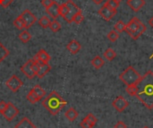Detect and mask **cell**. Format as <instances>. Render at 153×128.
Wrapping results in <instances>:
<instances>
[{
    "label": "cell",
    "mask_w": 153,
    "mask_h": 128,
    "mask_svg": "<svg viewBox=\"0 0 153 128\" xmlns=\"http://www.w3.org/2000/svg\"><path fill=\"white\" fill-rule=\"evenodd\" d=\"M50 30L53 32H57L58 31H60L61 29V24L59 23V22H57L56 20H54L53 22H51L50 25H49Z\"/></svg>",
    "instance_id": "31"
},
{
    "label": "cell",
    "mask_w": 153,
    "mask_h": 128,
    "mask_svg": "<svg viewBox=\"0 0 153 128\" xmlns=\"http://www.w3.org/2000/svg\"><path fill=\"white\" fill-rule=\"evenodd\" d=\"M14 0H0V5L4 8H7Z\"/></svg>",
    "instance_id": "36"
},
{
    "label": "cell",
    "mask_w": 153,
    "mask_h": 128,
    "mask_svg": "<svg viewBox=\"0 0 153 128\" xmlns=\"http://www.w3.org/2000/svg\"><path fill=\"white\" fill-rule=\"evenodd\" d=\"M39 62H37V61L32 60L31 67H32V70H33V72L35 73V74H37V73H38V71H39Z\"/></svg>",
    "instance_id": "37"
},
{
    "label": "cell",
    "mask_w": 153,
    "mask_h": 128,
    "mask_svg": "<svg viewBox=\"0 0 153 128\" xmlns=\"http://www.w3.org/2000/svg\"><path fill=\"white\" fill-rule=\"evenodd\" d=\"M84 118H85V119H86V120H87V121H88L91 126H93V127H94V126L96 125V123L98 122L97 118H96L92 113H89V114H88Z\"/></svg>",
    "instance_id": "32"
},
{
    "label": "cell",
    "mask_w": 153,
    "mask_h": 128,
    "mask_svg": "<svg viewBox=\"0 0 153 128\" xmlns=\"http://www.w3.org/2000/svg\"><path fill=\"white\" fill-rule=\"evenodd\" d=\"M19 17L22 19L24 26H25V29H29L36 22H37V18L36 16L29 10V9H26L24 10L22 14L19 15Z\"/></svg>",
    "instance_id": "5"
},
{
    "label": "cell",
    "mask_w": 153,
    "mask_h": 128,
    "mask_svg": "<svg viewBox=\"0 0 153 128\" xmlns=\"http://www.w3.org/2000/svg\"><path fill=\"white\" fill-rule=\"evenodd\" d=\"M31 91L36 94V96L39 99V100H42V99H43V97H45V96H46V94H47L46 91H45V90H43L39 85H35Z\"/></svg>",
    "instance_id": "21"
},
{
    "label": "cell",
    "mask_w": 153,
    "mask_h": 128,
    "mask_svg": "<svg viewBox=\"0 0 153 128\" xmlns=\"http://www.w3.org/2000/svg\"><path fill=\"white\" fill-rule=\"evenodd\" d=\"M104 57L108 60V61H113L116 57H117V53L114 49L112 48H108L104 54H103Z\"/></svg>",
    "instance_id": "22"
},
{
    "label": "cell",
    "mask_w": 153,
    "mask_h": 128,
    "mask_svg": "<svg viewBox=\"0 0 153 128\" xmlns=\"http://www.w3.org/2000/svg\"><path fill=\"white\" fill-rule=\"evenodd\" d=\"M106 4H107L108 6H110L111 8H113V9H117V8L119 7V4H120V3L117 2L116 0H108V1L106 2Z\"/></svg>",
    "instance_id": "35"
},
{
    "label": "cell",
    "mask_w": 153,
    "mask_h": 128,
    "mask_svg": "<svg viewBox=\"0 0 153 128\" xmlns=\"http://www.w3.org/2000/svg\"><path fill=\"white\" fill-rule=\"evenodd\" d=\"M42 106L53 116L57 115L61 109L67 104V102L60 96L57 92H51L43 100Z\"/></svg>",
    "instance_id": "2"
},
{
    "label": "cell",
    "mask_w": 153,
    "mask_h": 128,
    "mask_svg": "<svg viewBox=\"0 0 153 128\" xmlns=\"http://www.w3.org/2000/svg\"><path fill=\"white\" fill-rule=\"evenodd\" d=\"M115 128H127V127L126 126V124L123 121H118L115 125Z\"/></svg>",
    "instance_id": "41"
},
{
    "label": "cell",
    "mask_w": 153,
    "mask_h": 128,
    "mask_svg": "<svg viewBox=\"0 0 153 128\" xmlns=\"http://www.w3.org/2000/svg\"><path fill=\"white\" fill-rule=\"evenodd\" d=\"M83 20H84V16L82 15V11H80L75 16H74V21L73 22H74L76 24H80V23H82V22H83Z\"/></svg>",
    "instance_id": "34"
},
{
    "label": "cell",
    "mask_w": 153,
    "mask_h": 128,
    "mask_svg": "<svg viewBox=\"0 0 153 128\" xmlns=\"http://www.w3.org/2000/svg\"><path fill=\"white\" fill-rule=\"evenodd\" d=\"M14 128H37V127L28 118H23Z\"/></svg>",
    "instance_id": "17"
},
{
    "label": "cell",
    "mask_w": 153,
    "mask_h": 128,
    "mask_svg": "<svg viewBox=\"0 0 153 128\" xmlns=\"http://www.w3.org/2000/svg\"><path fill=\"white\" fill-rule=\"evenodd\" d=\"M51 70V66L48 63H43L39 62V71L37 73V76L39 78H43L49 71Z\"/></svg>",
    "instance_id": "15"
},
{
    "label": "cell",
    "mask_w": 153,
    "mask_h": 128,
    "mask_svg": "<svg viewBox=\"0 0 153 128\" xmlns=\"http://www.w3.org/2000/svg\"><path fill=\"white\" fill-rule=\"evenodd\" d=\"M78 112L74 109V108H70L65 113V117L71 122H74L77 118H78Z\"/></svg>",
    "instance_id": "18"
},
{
    "label": "cell",
    "mask_w": 153,
    "mask_h": 128,
    "mask_svg": "<svg viewBox=\"0 0 153 128\" xmlns=\"http://www.w3.org/2000/svg\"><path fill=\"white\" fill-rule=\"evenodd\" d=\"M126 24L122 21V20H119L116 24H115V27H114V30L118 32V33H121L123 31H126Z\"/></svg>",
    "instance_id": "24"
},
{
    "label": "cell",
    "mask_w": 153,
    "mask_h": 128,
    "mask_svg": "<svg viewBox=\"0 0 153 128\" xmlns=\"http://www.w3.org/2000/svg\"><path fill=\"white\" fill-rule=\"evenodd\" d=\"M91 65L94 68L96 69H100L104 65H105V61L103 60V58L100 56H96L92 60H91Z\"/></svg>",
    "instance_id": "19"
},
{
    "label": "cell",
    "mask_w": 153,
    "mask_h": 128,
    "mask_svg": "<svg viewBox=\"0 0 153 128\" xmlns=\"http://www.w3.org/2000/svg\"><path fill=\"white\" fill-rule=\"evenodd\" d=\"M108 39L111 41V42H115V41H117V39H118V38H119V33L118 32H117L115 30H112V31H110L108 33Z\"/></svg>",
    "instance_id": "28"
},
{
    "label": "cell",
    "mask_w": 153,
    "mask_h": 128,
    "mask_svg": "<svg viewBox=\"0 0 153 128\" xmlns=\"http://www.w3.org/2000/svg\"><path fill=\"white\" fill-rule=\"evenodd\" d=\"M6 108H7V103L5 101H4V100L0 101V113L1 114L4 113V111L5 110Z\"/></svg>",
    "instance_id": "39"
},
{
    "label": "cell",
    "mask_w": 153,
    "mask_h": 128,
    "mask_svg": "<svg viewBox=\"0 0 153 128\" xmlns=\"http://www.w3.org/2000/svg\"><path fill=\"white\" fill-rule=\"evenodd\" d=\"M145 31H146V26L141 22V23H140V25H139L137 31L131 36V38H132L133 39H137L140 38V36H142V35L145 32Z\"/></svg>",
    "instance_id": "20"
},
{
    "label": "cell",
    "mask_w": 153,
    "mask_h": 128,
    "mask_svg": "<svg viewBox=\"0 0 153 128\" xmlns=\"http://www.w3.org/2000/svg\"><path fill=\"white\" fill-rule=\"evenodd\" d=\"M141 75L133 67V66H128L120 75H119V79L126 85H133V84H137V83L140 81L141 79Z\"/></svg>",
    "instance_id": "3"
},
{
    "label": "cell",
    "mask_w": 153,
    "mask_h": 128,
    "mask_svg": "<svg viewBox=\"0 0 153 128\" xmlns=\"http://www.w3.org/2000/svg\"><path fill=\"white\" fill-rule=\"evenodd\" d=\"M9 54H10L9 50L0 42V63L3 60H4L9 56Z\"/></svg>",
    "instance_id": "23"
},
{
    "label": "cell",
    "mask_w": 153,
    "mask_h": 128,
    "mask_svg": "<svg viewBox=\"0 0 153 128\" xmlns=\"http://www.w3.org/2000/svg\"><path fill=\"white\" fill-rule=\"evenodd\" d=\"M80 125H81V127H82V128H93V126H91V124H90V123H89L85 118H83V119H82V121L81 122V124H80Z\"/></svg>",
    "instance_id": "38"
},
{
    "label": "cell",
    "mask_w": 153,
    "mask_h": 128,
    "mask_svg": "<svg viewBox=\"0 0 153 128\" xmlns=\"http://www.w3.org/2000/svg\"><path fill=\"white\" fill-rule=\"evenodd\" d=\"M66 4H67V6H68V12H67L66 15H65L63 19H65L68 23H71V22H73L74 16H75L80 11H82V10H81V9L78 7V5H77L74 1H72V0H67Z\"/></svg>",
    "instance_id": "4"
},
{
    "label": "cell",
    "mask_w": 153,
    "mask_h": 128,
    "mask_svg": "<svg viewBox=\"0 0 153 128\" xmlns=\"http://www.w3.org/2000/svg\"><path fill=\"white\" fill-rule=\"evenodd\" d=\"M152 57H153V55H152V57H151V58H152Z\"/></svg>",
    "instance_id": "46"
},
{
    "label": "cell",
    "mask_w": 153,
    "mask_h": 128,
    "mask_svg": "<svg viewBox=\"0 0 153 128\" xmlns=\"http://www.w3.org/2000/svg\"><path fill=\"white\" fill-rule=\"evenodd\" d=\"M116 1H117V2H118V3H120V2H122L123 0H116Z\"/></svg>",
    "instance_id": "44"
},
{
    "label": "cell",
    "mask_w": 153,
    "mask_h": 128,
    "mask_svg": "<svg viewBox=\"0 0 153 128\" xmlns=\"http://www.w3.org/2000/svg\"><path fill=\"white\" fill-rule=\"evenodd\" d=\"M140 23H141V21H140L137 17H134V18L131 19V21L126 24V31L129 34L130 37L137 31V29H138Z\"/></svg>",
    "instance_id": "10"
},
{
    "label": "cell",
    "mask_w": 153,
    "mask_h": 128,
    "mask_svg": "<svg viewBox=\"0 0 153 128\" xmlns=\"http://www.w3.org/2000/svg\"><path fill=\"white\" fill-rule=\"evenodd\" d=\"M66 48H67V50H68L71 54L75 55V54H77V53L81 50L82 45L79 43V41H77V40H75V39H73V40H71V41L66 45Z\"/></svg>",
    "instance_id": "14"
},
{
    "label": "cell",
    "mask_w": 153,
    "mask_h": 128,
    "mask_svg": "<svg viewBox=\"0 0 153 128\" xmlns=\"http://www.w3.org/2000/svg\"><path fill=\"white\" fill-rule=\"evenodd\" d=\"M67 12H68V6H67L66 3L59 4V16L64 18L66 15Z\"/></svg>",
    "instance_id": "29"
},
{
    "label": "cell",
    "mask_w": 153,
    "mask_h": 128,
    "mask_svg": "<svg viewBox=\"0 0 153 128\" xmlns=\"http://www.w3.org/2000/svg\"><path fill=\"white\" fill-rule=\"evenodd\" d=\"M51 57L48 54V52L44 49H40L32 58V60L37 62H43V63H48L50 61Z\"/></svg>",
    "instance_id": "13"
},
{
    "label": "cell",
    "mask_w": 153,
    "mask_h": 128,
    "mask_svg": "<svg viewBox=\"0 0 153 128\" xmlns=\"http://www.w3.org/2000/svg\"><path fill=\"white\" fill-rule=\"evenodd\" d=\"M91 1H92L93 3H95L96 4H100L103 3L105 0H91Z\"/></svg>",
    "instance_id": "42"
},
{
    "label": "cell",
    "mask_w": 153,
    "mask_h": 128,
    "mask_svg": "<svg viewBox=\"0 0 153 128\" xmlns=\"http://www.w3.org/2000/svg\"><path fill=\"white\" fill-rule=\"evenodd\" d=\"M137 92L135 97L148 109L153 108V73L148 71L143 75L136 84Z\"/></svg>",
    "instance_id": "1"
},
{
    "label": "cell",
    "mask_w": 153,
    "mask_h": 128,
    "mask_svg": "<svg viewBox=\"0 0 153 128\" xmlns=\"http://www.w3.org/2000/svg\"><path fill=\"white\" fill-rule=\"evenodd\" d=\"M31 64H32V59H29L22 67H21V71L26 75L27 78L29 79H33L36 74L35 73L33 72L32 70V67H31Z\"/></svg>",
    "instance_id": "11"
},
{
    "label": "cell",
    "mask_w": 153,
    "mask_h": 128,
    "mask_svg": "<svg viewBox=\"0 0 153 128\" xmlns=\"http://www.w3.org/2000/svg\"><path fill=\"white\" fill-rule=\"evenodd\" d=\"M13 25H14L18 30H20V31H22V30H24V29H25V26H24V24H23V22H22V19H21L19 16H18L16 19H14V20H13Z\"/></svg>",
    "instance_id": "30"
},
{
    "label": "cell",
    "mask_w": 153,
    "mask_h": 128,
    "mask_svg": "<svg viewBox=\"0 0 153 128\" xmlns=\"http://www.w3.org/2000/svg\"><path fill=\"white\" fill-rule=\"evenodd\" d=\"M117 9H113L110 6H108L106 3L104 4V5L99 10V14L106 21H110L111 19H113L116 14H117Z\"/></svg>",
    "instance_id": "6"
},
{
    "label": "cell",
    "mask_w": 153,
    "mask_h": 128,
    "mask_svg": "<svg viewBox=\"0 0 153 128\" xmlns=\"http://www.w3.org/2000/svg\"><path fill=\"white\" fill-rule=\"evenodd\" d=\"M19 114V109L12 103V102H8L7 103V108L5 109V110L4 111V113L2 114L4 118L11 122L13 119H14V118Z\"/></svg>",
    "instance_id": "8"
},
{
    "label": "cell",
    "mask_w": 153,
    "mask_h": 128,
    "mask_svg": "<svg viewBox=\"0 0 153 128\" xmlns=\"http://www.w3.org/2000/svg\"><path fill=\"white\" fill-rule=\"evenodd\" d=\"M54 2V0H41V4L45 7V8H47V7H48L52 3Z\"/></svg>",
    "instance_id": "40"
},
{
    "label": "cell",
    "mask_w": 153,
    "mask_h": 128,
    "mask_svg": "<svg viewBox=\"0 0 153 128\" xmlns=\"http://www.w3.org/2000/svg\"><path fill=\"white\" fill-rule=\"evenodd\" d=\"M149 24H150V25H151V26L153 28V16L151 18V19H150V20H149Z\"/></svg>",
    "instance_id": "43"
},
{
    "label": "cell",
    "mask_w": 153,
    "mask_h": 128,
    "mask_svg": "<svg viewBox=\"0 0 153 128\" xmlns=\"http://www.w3.org/2000/svg\"><path fill=\"white\" fill-rule=\"evenodd\" d=\"M126 92L130 96H135L136 92H137V86H136V84H133V85L127 86L126 87Z\"/></svg>",
    "instance_id": "33"
},
{
    "label": "cell",
    "mask_w": 153,
    "mask_h": 128,
    "mask_svg": "<svg viewBox=\"0 0 153 128\" xmlns=\"http://www.w3.org/2000/svg\"><path fill=\"white\" fill-rule=\"evenodd\" d=\"M46 12L48 14L50 15V17L56 20L59 16V4H57V2L54 1L48 7L46 8Z\"/></svg>",
    "instance_id": "12"
},
{
    "label": "cell",
    "mask_w": 153,
    "mask_h": 128,
    "mask_svg": "<svg viewBox=\"0 0 153 128\" xmlns=\"http://www.w3.org/2000/svg\"><path fill=\"white\" fill-rule=\"evenodd\" d=\"M26 99H27V100H28L30 103H31V104H35L36 102L39 101V99L36 96V94H35L32 91H30V92L27 94Z\"/></svg>",
    "instance_id": "27"
},
{
    "label": "cell",
    "mask_w": 153,
    "mask_h": 128,
    "mask_svg": "<svg viewBox=\"0 0 153 128\" xmlns=\"http://www.w3.org/2000/svg\"><path fill=\"white\" fill-rule=\"evenodd\" d=\"M39 24L42 27V28H48L50 23H51V21L49 20V18L46 15L42 16L39 21Z\"/></svg>",
    "instance_id": "25"
},
{
    "label": "cell",
    "mask_w": 153,
    "mask_h": 128,
    "mask_svg": "<svg viewBox=\"0 0 153 128\" xmlns=\"http://www.w3.org/2000/svg\"><path fill=\"white\" fill-rule=\"evenodd\" d=\"M143 128H150V127H144Z\"/></svg>",
    "instance_id": "45"
},
{
    "label": "cell",
    "mask_w": 153,
    "mask_h": 128,
    "mask_svg": "<svg viewBox=\"0 0 153 128\" xmlns=\"http://www.w3.org/2000/svg\"><path fill=\"white\" fill-rule=\"evenodd\" d=\"M19 39L23 43H27L30 39H31V35L27 31H22L20 34H19Z\"/></svg>",
    "instance_id": "26"
},
{
    "label": "cell",
    "mask_w": 153,
    "mask_h": 128,
    "mask_svg": "<svg viewBox=\"0 0 153 128\" xmlns=\"http://www.w3.org/2000/svg\"><path fill=\"white\" fill-rule=\"evenodd\" d=\"M5 85L13 92H17L19 91V89L23 85L22 81L17 76V75H13L11 76L7 82L5 83Z\"/></svg>",
    "instance_id": "7"
},
{
    "label": "cell",
    "mask_w": 153,
    "mask_h": 128,
    "mask_svg": "<svg viewBox=\"0 0 153 128\" xmlns=\"http://www.w3.org/2000/svg\"><path fill=\"white\" fill-rule=\"evenodd\" d=\"M127 4L133 11L138 12L145 4V0H127Z\"/></svg>",
    "instance_id": "16"
},
{
    "label": "cell",
    "mask_w": 153,
    "mask_h": 128,
    "mask_svg": "<svg viewBox=\"0 0 153 128\" xmlns=\"http://www.w3.org/2000/svg\"><path fill=\"white\" fill-rule=\"evenodd\" d=\"M112 106L115 108V109L118 112H123L126 108H128L129 106V102L123 97V96H118L117 98H116L113 102H112Z\"/></svg>",
    "instance_id": "9"
}]
</instances>
